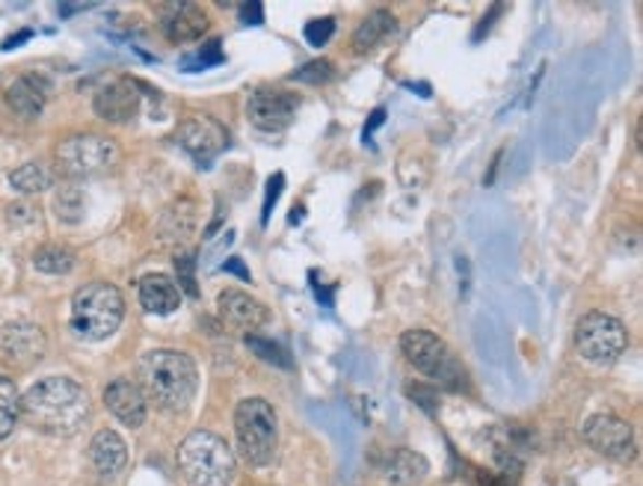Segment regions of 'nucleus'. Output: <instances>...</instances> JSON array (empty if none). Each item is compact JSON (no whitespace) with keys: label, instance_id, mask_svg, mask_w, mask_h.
Here are the masks:
<instances>
[{"label":"nucleus","instance_id":"29","mask_svg":"<svg viewBox=\"0 0 643 486\" xmlns=\"http://www.w3.org/2000/svg\"><path fill=\"white\" fill-rule=\"evenodd\" d=\"M175 270H178V282H182V288L196 297L199 288H196V273H194V256H178L175 259Z\"/></svg>","mask_w":643,"mask_h":486},{"label":"nucleus","instance_id":"10","mask_svg":"<svg viewBox=\"0 0 643 486\" xmlns=\"http://www.w3.org/2000/svg\"><path fill=\"white\" fill-rule=\"evenodd\" d=\"M45 332L36 323L15 321L0 327V363L10 368H33L45 356Z\"/></svg>","mask_w":643,"mask_h":486},{"label":"nucleus","instance_id":"11","mask_svg":"<svg viewBox=\"0 0 643 486\" xmlns=\"http://www.w3.org/2000/svg\"><path fill=\"white\" fill-rule=\"evenodd\" d=\"M175 140L182 145L184 152L190 157H196L199 164H211L220 152H223L225 145H229V134H225V128L211 116H190V119H184L178 125V131H175Z\"/></svg>","mask_w":643,"mask_h":486},{"label":"nucleus","instance_id":"21","mask_svg":"<svg viewBox=\"0 0 643 486\" xmlns=\"http://www.w3.org/2000/svg\"><path fill=\"white\" fill-rule=\"evenodd\" d=\"M395 31V19H391V12L377 10L374 15H367L362 21V27L353 36V45H356V51H371V48H377L379 42L386 39L388 33Z\"/></svg>","mask_w":643,"mask_h":486},{"label":"nucleus","instance_id":"20","mask_svg":"<svg viewBox=\"0 0 643 486\" xmlns=\"http://www.w3.org/2000/svg\"><path fill=\"white\" fill-rule=\"evenodd\" d=\"M7 102L19 116L24 119H36V116L45 110V102H48V81H42L36 74H27V78H19L7 90Z\"/></svg>","mask_w":643,"mask_h":486},{"label":"nucleus","instance_id":"31","mask_svg":"<svg viewBox=\"0 0 643 486\" xmlns=\"http://www.w3.org/2000/svg\"><path fill=\"white\" fill-rule=\"evenodd\" d=\"M220 60H223V54H220V42H208L204 54L196 57V66H211V62H220Z\"/></svg>","mask_w":643,"mask_h":486},{"label":"nucleus","instance_id":"24","mask_svg":"<svg viewBox=\"0 0 643 486\" xmlns=\"http://www.w3.org/2000/svg\"><path fill=\"white\" fill-rule=\"evenodd\" d=\"M10 185L15 187L19 193L33 197V193H42V190H48V187H51V173H48L42 164H24L19 166V169H12Z\"/></svg>","mask_w":643,"mask_h":486},{"label":"nucleus","instance_id":"18","mask_svg":"<svg viewBox=\"0 0 643 486\" xmlns=\"http://www.w3.org/2000/svg\"><path fill=\"white\" fill-rule=\"evenodd\" d=\"M383 477H386L391 486H412L424 481L430 472V463L419 451H409V448H395L391 454H386L383 466H379Z\"/></svg>","mask_w":643,"mask_h":486},{"label":"nucleus","instance_id":"34","mask_svg":"<svg viewBox=\"0 0 643 486\" xmlns=\"http://www.w3.org/2000/svg\"><path fill=\"white\" fill-rule=\"evenodd\" d=\"M383 119H386V110H377V114H374V119H371V125L365 128V137L371 134V131H374V128H377V125L383 122Z\"/></svg>","mask_w":643,"mask_h":486},{"label":"nucleus","instance_id":"13","mask_svg":"<svg viewBox=\"0 0 643 486\" xmlns=\"http://www.w3.org/2000/svg\"><path fill=\"white\" fill-rule=\"evenodd\" d=\"M296 107H300V102H296L294 93H285V90H256V93L249 95L246 114L261 131H282V128L294 122Z\"/></svg>","mask_w":643,"mask_h":486},{"label":"nucleus","instance_id":"25","mask_svg":"<svg viewBox=\"0 0 643 486\" xmlns=\"http://www.w3.org/2000/svg\"><path fill=\"white\" fill-rule=\"evenodd\" d=\"M83 211H86V199H83L81 187H60V193L54 197V214L62 223H81Z\"/></svg>","mask_w":643,"mask_h":486},{"label":"nucleus","instance_id":"14","mask_svg":"<svg viewBox=\"0 0 643 486\" xmlns=\"http://www.w3.org/2000/svg\"><path fill=\"white\" fill-rule=\"evenodd\" d=\"M104 404L125 427H140L145 422V413H149L143 389L131 380H113L104 389Z\"/></svg>","mask_w":643,"mask_h":486},{"label":"nucleus","instance_id":"12","mask_svg":"<svg viewBox=\"0 0 643 486\" xmlns=\"http://www.w3.org/2000/svg\"><path fill=\"white\" fill-rule=\"evenodd\" d=\"M140 104H143V93H140V83L131 81V78H119V81L104 83L102 90L95 93V114L102 116L104 122L122 125L131 122L133 116L140 114Z\"/></svg>","mask_w":643,"mask_h":486},{"label":"nucleus","instance_id":"30","mask_svg":"<svg viewBox=\"0 0 643 486\" xmlns=\"http://www.w3.org/2000/svg\"><path fill=\"white\" fill-rule=\"evenodd\" d=\"M282 185H285V176H282V173H276V176L267 181V197H265V211H261V223H267V220H270V211H273V205L279 202V197H282Z\"/></svg>","mask_w":643,"mask_h":486},{"label":"nucleus","instance_id":"3","mask_svg":"<svg viewBox=\"0 0 643 486\" xmlns=\"http://www.w3.org/2000/svg\"><path fill=\"white\" fill-rule=\"evenodd\" d=\"M178 469L190 486H229L237 463L225 439L211 430H194L178 448Z\"/></svg>","mask_w":643,"mask_h":486},{"label":"nucleus","instance_id":"7","mask_svg":"<svg viewBox=\"0 0 643 486\" xmlns=\"http://www.w3.org/2000/svg\"><path fill=\"white\" fill-rule=\"evenodd\" d=\"M57 169L66 178H95L119 164V145L110 137L78 134L57 145Z\"/></svg>","mask_w":643,"mask_h":486},{"label":"nucleus","instance_id":"6","mask_svg":"<svg viewBox=\"0 0 643 486\" xmlns=\"http://www.w3.org/2000/svg\"><path fill=\"white\" fill-rule=\"evenodd\" d=\"M400 351L407 356V363L416 371L424 374V377H430V380L448 386V389H459V386L466 383L463 365L454 359V353H451V347L442 342L440 335H433L428 330H409L400 339Z\"/></svg>","mask_w":643,"mask_h":486},{"label":"nucleus","instance_id":"5","mask_svg":"<svg viewBox=\"0 0 643 486\" xmlns=\"http://www.w3.org/2000/svg\"><path fill=\"white\" fill-rule=\"evenodd\" d=\"M237 448L249 466H267L276 454L279 427H276L273 406L265 398H246L235 410Z\"/></svg>","mask_w":643,"mask_h":486},{"label":"nucleus","instance_id":"17","mask_svg":"<svg viewBox=\"0 0 643 486\" xmlns=\"http://www.w3.org/2000/svg\"><path fill=\"white\" fill-rule=\"evenodd\" d=\"M90 463L102 477H116L128 466V446L116 430H98L90 442Z\"/></svg>","mask_w":643,"mask_h":486},{"label":"nucleus","instance_id":"23","mask_svg":"<svg viewBox=\"0 0 643 486\" xmlns=\"http://www.w3.org/2000/svg\"><path fill=\"white\" fill-rule=\"evenodd\" d=\"M21 418V394L10 377H0V439L15 430Z\"/></svg>","mask_w":643,"mask_h":486},{"label":"nucleus","instance_id":"4","mask_svg":"<svg viewBox=\"0 0 643 486\" xmlns=\"http://www.w3.org/2000/svg\"><path fill=\"white\" fill-rule=\"evenodd\" d=\"M125 300L122 291L107 282L83 285L72 300V330L86 342H104L122 327Z\"/></svg>","mask_w":643,"mask_h":486},{"label":"nucleus","instance_id":"19","mask_svg":"<svg viewBox=\"0 0 643 486\" xmlns=\"http://www.w3.org/2000/svg\"><path fill=\"white\" fill-rule=\"evenodd\" d=\"M140 303L152 315H173L182 306V288L164 273H149L140 280Z\"/></svg>","mask_w":643,"mask_h":486},{"label":"nucleus","instance_id":"15","mask_svg":"<svg viewBox=\"0 0 643 486\" xmlns=\"http://www.w3.org/2000/svg\"><path fill=\"white\" fill-rule=\"evenodd\" d=\"M217 303H220L223 321L237 327V330H258V327H265V323L270 321V311H267L265 303L256 300V297H249L246 291H223Z\"/></svg>","mask_w":643,"mask_h":486},{"label":"nucleus","instance_id":"2","mask_svg":"<svg viewBox=\"0 0 643 486\" xmlns=\"http://www.w3.org/2000/svg\"><path fill=\"white\" fill-rule=\"evenodd\" d=\"M143 394L169 413H182L190 406L199 386L196 363L182 351H149L137 365Z\"/></svg>","mask_w":643,"mask_h":486},{"label":"nucleus","instance_id":"22","mask_svg":"<svg viewBox=\"0 0 643 486\" xmlns=\"http://www.w3.org/2000/svg\"><path fill=\"white\" fill-rule=\"evenodd\" d=\"M74 252L66 247H57V244H48V247L36 249L33 256V268L39 273H48V276H66L74 270Z\"/></svg>","mask_w":643,"mask_h":486},{"label":"nucleus","instance_id":"16","mask_svg":"<svg viewBox=\"0 0 643 486\" xmlns=\"http://www.w3.org/2000/svg\"><path fill=\"white\" fill-rule=\"evenodd\" d=\"M161 27L173 42H196L208 31V15L196 3H166L161 7Z\"/></svg>","mask_w":643,"mask_h":486},{"label":"nucleus","instance_id":"33","mask_svg":"<svg viewBox=\"0 0 643 486\" xmlns=\"http://www.w3.org/2000/svg\"><path fill=\"white\" fill-rule=\"evenodd\" d=\"M223 268H225V270H229V273H237V276H241V280H246V282H249V270H246V268H244V264H241V261H237V259H232V261H225Z\"/></svg>","mask_w":643,"mask_h":486},{"label":"nucleus","instance_id":"8","mask_svg":"<svg viewBox=\"0 0 643 486\" xmlns=\"http://www.w3.org/2000/svg\"><path fill=\"white\" fill-rule=\"evenodd\" d=\"M575 347L584 359L593 365H611L629 347V332H626L623 321H617L613 315L605 311H591L578 321L575 330Z\"/></svg>","mask_w":643,"mask_h":486},{"label":"nucleus","instance_id":"26","mask_svg":"<svg viewBox=\"0 0 643 486\" xmlns=\"http://www.w3.org/2000/svg\"><path fill=\"white\" fill-rule=\"evenodd\" d=\"M246 347L256 353L258 359H265V363L276 365V368H294V363H291V356H288L285 347L267 342V339H261V335H256V332H246Z\"/></svg>","mask_w":643,"mask_h":486},{"label":"nucleus","instance_id":"32","mask_svg":"<svg viewBox=\"0 0 643 486\" xmlns=\"http://www.w3.org/2000/svg\"><path fill=\"white\" fill-rule=\"evenodd\" d=\"M241 15H244L246 24H261V21H265L261 3H246V7H241Z\"/></svg>","mask_w":643,"mask_h":486},{"label":"nucleus","instance_id":"9","mask_svg":"<svg viewBox=\"0 0 643 486\" xmlns=\"http://www.w3.org/2000/svg\"><path fill=\"white\" fill-rule=\"evenodd\" d=\"M584 442L596 454L611 457V460H632L634 454V434L632 425L620 415L599 413L587 418L584 425Z\"/></svg>","mask_w":643,"mask_h":486},{"label":"nucleus","instance_id":"28","mask_svg":"<svg viewBox=\"0 0 643 486\" xmlns=\"http://www.w3.org/2000/svg\"><path fill=\"white\" fill-rule=\"evenodd\" d=\"M336 33V21L332 19H317L306 24V42L308 45H327Z\"/></svg>","mask_w":643,"mask_h":486},{"label":"nucleus","instance_id":"27","mask_svg":"<svg viewBox=\"0 0 643 486\" xmlns=\"http://www.w3.org/2000/svg\"><path fill=\"white\" fill-rule=\"evenodd\" d=\"M294 81L312 83V86H320V83L332 81V62H329V60L308 62L306 69H300V72H294Z\"/></svg>","mask_w":643,"mask_h":486},{"label":"nucleus","instance_id":"1","mask_svg":"<svg viewBox=\"0 0 643 486\" xmlns=\"http://www.w3.org/2000/svg\"><path fill=\"white\" fill-rule=\"evenodd\" d=\"M90 394L69 377H45L21 394V415L39 434L74 436L90 422Z\"/></svg>","mask_w":643,"mask_h":486}]
</instances>
